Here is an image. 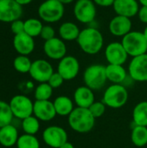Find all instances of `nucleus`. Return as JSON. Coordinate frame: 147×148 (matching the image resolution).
Listing matches in <instances>:
<instances>
[{
	"label": "nucleus",
	"mask_w": 147,
	"mask_h": 148,
	"mask_svg": "<svg viewBox=\"0 0 147 148\" xmlns=\"http://www.w3.org/2000/svg\"><path fill=\"white\" fill-rule=\"evenodd\" d=\"M76 42L84 53L88 55H96L103 48L104 38L98 29L88 27L81 30Z\"/></svg>",
	"instance_id": "1"
},
{
	"label": "nucleus",
	"mask_w": 147,
	"mask_h": 148,
	"mask_svg": "<svg viewBox=\"0 0 147 148\" xmlns=\"http://www.w3.org/2000/svg\"><path fill=\"white\" fill-rule=\"evenodd\" d=\"M95 124V118L92 115L88 108H75L68 115V125L80 134L90 132Z\"/></svg>",
	"instance_id": "2"
},
{
	"label": "nucleus",
	"mask_w": 147,
	"mask_h": 148,
	"mask_svg": "<svg viewBox=\"0 0 147 148\" xmlns=\"http://www.w3.org/2000/svg\"><path fill=\"white\" fill-rule=\"evenodd\" d=\"M121 43L128 56L132 57L147 53V39L143 32L132 30L122 37Z\"/></svg>",
	"instance_id": "3"
},
{
	"label": "nucleus",
	"mask_w": 147,
	"mask_h": 148,
	"mask_svg": "<svg viewBox=\"0 0 147 148\" xmlns=\"http://www.w3.org/2000/svg\"><path fill=\"white\" fill-rule=\"evenodd\" d=\"M64 12V4L58 0H45L38 7L39 17L49 23L59 22L63 17Z\"/></svg>",
	"instance_id": "4"
},
{
	"label": "nucleus",
	"mask_w": 147,
	"mask_h": 148,
	"mask_svg": "<svg viewBox=\"0 0 147 148\" xmlns=\"http://www.w3.org/2000/svg\"><path fill=\"white\" fill-rule=\"evenodd\" d=\"M83 81L87 87L92 90L102 88L107 82L106 67L101 64H93L88 66L83 74Z\"/></svg>",
	"instance_id": "5"
},
{
	"label": "nucleus",
	"mask_w": 147,
	"mask_h": 148,
	"mask_svg": "<svg viewBox=\"0 0 147 148\" xmlns=\"http://www.w3.org/2000/svg\"><path fill=\"white\" fill-rule=\"evenodd\" d=\"M127 89L121 84H113L106 89L102 101L107 107L117 109L124 107L127 102Z\"/></svg>",
	"instance_id": "6"
},
{
	"label": "nucleus",
	"mask_w": 147,
	"mask_h": 148,
	"mask_svg": "<svg viewBox=\"0 0 147 148\" xmlns=\"http://www.w3.org/2000/svg\"><path fill=\"white\" fill-rule=\"evenodd\" d=\"M73 11L78 22L88 24L94 22L96 17V4L93 0H76Z\"/></svg>",
	"instance_id": "7"
},
{
	"label": "nucleus",
	"mask_w": 147,
	"mask_h": 148,
	"mask_svg": "<svg viewBox=\"0 0 147 148\" xmlns=\"http://www.w3.org/2000/svg\"><path fill=\"white\" fill-rule=\"evenodd\" d=\"M10 106L14 117L22 121L29 116H31L33 114L34 103L25 95H18L14 96L10 102Z\"/></svg>",
	"instance_id": "8"
},
{
	"label": "nucleus",
	"mask_w": 147,
	"mask_h": 148,
	"mask_svg": "<svg viewBox=\"0 0 147 148\" xmlns=\"http://www.w3.org/2000/svg\"><path fill=\"white\" fill-rule=\"evenodd\" d=\"M23 6L15 0H0V22L12 23L21 18Z\"/></svg>",
	"instance_id": "9"
},
{
	"label": "nucleus",
	"mask_w": 147,
	"mask_h": 148,
	"mask_svg": "<svg viewBox=\"0 0 147 148\" xmlns=\"http://www.w3.org/2000/svg\"><path fill=\"white\" fill-rule=\"evenodd\" d=\"M42 139L46 145L52 148H59L68 141V134L61 127L50 126L42 134Z\"/></svg>",
	"instance_id": "10"
},
{
	"label": "nucleus",
	"mask_w": 147,
	"mask_h": 148,
	"mask_svg": "<svg viewBox=\"0 0 147 148\" xmlns=\"http://www.w3.org/2000/svg\"><path fill=\"white\" fill-rule=\"evenodd\" d=\"M80 71V63L76 57L66 56L60 60L57 67V72L62 76L64 81L75 79Z\"/></svg>",
	"instance_id": "11"
},
{
	"label": "nucleus",
	"mask_w": 147,
	"mask_h": 148,
	"mask_svg": "<svg viewBox=\"0 0 147 148\" xmlns=\"http://www.w3.org/2000/svg\"><path fill=\"white\" fill-rule=\"evenodd\" d=\"M53 73V67L48 61L44 59H37L32 62V65L29 74L30 75L32 79L40 83H42L48 82Z\"/></svg>",
	"instance_id": "12"
},
{
	"label": "nucleus",
	"mask_w": 147,
	"mask_h": 148,
	"mask_svg": "<svg viewBox=\"0 0 147 148\" xmlns=\"http://www.w3.org/2000/svg\"><path fill=\"white\" fill-rule=\"evenodd\" d=\"M128 73L133 81L147 82V53L133 57L128 66Z\"/></svg>",
	"instance_id": "13"
},
{
	"label": "nucleus",
	"mask_w": 147,
	"mask_h": 148,
	"mask_svg": "<svg viewBox=\"0 0 147 148\" xmlns=\"http://www.w3.org/2000/svg\"><path fill=\"white\" fill-rule=\"evenodd\" d=\"M105 56L108 64L123 65L129 56L121 42H113L106 47Z\"/></svg>",
	"instance_id": "14"
},
{
	"label": "nucleus",
	"mask_w": 147,
	"mask_h": 148,
	"mask_svg": "<svg viewBox=\"0 0 147 148\" xmlns=\"http://www.w3.org/2000/svg\"><path fill=\"white\" fill-rule=\"evenodd\" d=\"M45 55L52 60H62L67 54V47L64 41L59 37H54L45 41L43 44Z\"/></svg>",
	"instance_id": "15"
},
{
	"label": "nucleus",
	"mask_w": 147,
	"mask_h": 148,
	"mask_svg": "<svg viewBox=\"0 0 147 148\" xmlns=\"http://www.w3.org/2000/svg\"><path fill=\"white\" fill-rule=\"evenodd\" d=\"M133 23L131 18L117 15L109 23L108 29L110 33L117 37H123L132 31Z\"/></svg>",
	"instance_id": "16"
},
{
	"label": "nucleus",
	"mask_w": 147,
	"mask_h": 148,
	"mask_svg": "<svg viewBox=\"0 0 147 148\" xmlns=\"http://www.w3.org/2000/svg\"><path fill=\"white\" fill-rule=\"evenodd\" d=\"M33 114L38 120L42 121H49L53 120L56 115L54 103L49 100L36 101L34 102Z\"/></svg>",
	"instance_id": "17"
},
{
	"label": "nucleus",
	"mask_w": 147,
	"mask_h": 148,
	"mask_svg": "<svg viewBox=\"0 0 147 148\" xmlns=\"http://www.w3.org/2000/svg\"><path fill=\"white\" fill-rule=\"evenodd\" d=\"M113 8L117 15L132 18L138 15L140 7L138 0H115Z\"/></svg>",
	"instance_id": "18"
},
{
	"label": "nucleus",
	"mask_w": 147,
	"mask_h": 148,
	"mask_svg": "<svg viewBox=\"0 0 147 148\" xmlns=\"http://www.w3.org/2000/svg\"><path fill=\"white\" fill-rule=\"evenodd\" d=\"M13 46L15 50L23 56H28L34 51L35 41L34 38L25 32L15 35L13 38Z\"/></svg>",
	"instance_id": "19"
},
{
	"label": "nucleus",
	"mask_w": 147,
	"mask_h": 148,
	"mask_svg": "<svg viewBox=\"0 0 147 148\" xmlns=\"http://www.w3.org/2000/svg\"><path fill=\"white\" fill-rule=\"evenodd\" d=\"M74 101L77 107L88 108L95 101L93 90L87 86L77 88L74 93Z\"/></svg>",
	"instance_id": "20"
},
{
	"label": "nucleus",
	"mask_w": 147,
	"mask_h": 148,
	"mask_svg": "<svg viewBox=\"0 0 147 148\" xmlns=\"http://www.w3.org/2000/svg\"><path fill=\"white\" fill-rule=\"evenodd\" d=\"M106 74L107 81L113 84H121L127 75V72L123 65L116 64H108L106 66Z\"/></svg>",
	"instance_id": "21"
},
{
	"label": "nucleus",
	"mask_w": 147,
	"mask_h": 148,
	"mask_svg": "<svg viewBox=\"0 0 147 148\" xmlns=\"http://www.w3.org/2000/svg\"><path fill=\"white\" fill-rule=\"evenodd\" d=\"M17 129L11 124L0 128V144L5 147H10L16 144L18 140Z\"/></svg>",
	"instance_id": "22"
},
{
	"label": "nucleus",
	"mask_w": 147,
	"mask_h": 148,
	"mask_svg": "<svg viewBox=\"0 0 147 148\" xmlns=\"http://www.w3.org/2000/svg\"><path fill=\"white\" fill-rule=\"evenodd\" d=\"M79 27L72 22H65L61 24L58 29L60 38L63 41H75L77 40L80 35Z\"/></svg>",
	"instance_id": "23"
},
{
	"label": "nucleus",
	"mask_w": 147,
	"mask_h": 148,
	"mask_svg": "<svg viewBox=\"0 0 147 148\" xmlns=\"http://www.w3.org/2000/svg\"><path fill=\"white\" fill-rule=\"evenodd\" d=\"M53 103L56 114L60 116H68L75 109L72 100L68 96H58Z\"/></svg>",
	"instance_id": "24"
},
{
	"label": "nucleus",
	"mask_w": 147,
	"mask_h": 148,
	"mask_svg": "<svg viewBox=\"0 0 147 148\" xmlns=\"http://www.w3.org/2000/svg\"><path fill=\"white\" fill-rule=\"evenodd\" d=\"M133 120L135 126L147 127V101L139 102L133 108Z\"/></svg>",
	"instance_id": "25"
},
{
	"label": "nucleus",
	"mask_w": 147,
	"mask_h": 148,
	"mask_svg": "<svg viewBox=\"0 0 147 148\" xmlns=\"http://www.w3.org/2000/svg\"><path fill=\"white\" fill-rule=\"evenodd\" d=\"M131 140L133 144L138 147L147 145V127L135 126L132 130Z\"/></svg>",
	"instance_id": "26"
},
{
	"label": "nucleus",
	"mask_w": 147,
	"mask_h": 148,
	"mask_svg": "<svg viewBox=\"0 0 147 148\" xmlns=\"http://www.w3.org/2000/svg\"><path fill=\"white\" fill-rule=\"evenodd\" d=\"M42 27V21L37 18H29L24 21V32L33 38L40 36Z\"/></svg>",
	"instance_id": "27"
},
{
	"label": "nucleus",
	"mask_w": 147,
	"mask_h": 148,
	"mask_svg": "<svg viewBox=\"0 0 147 148\" xmlns=\"http://www.w3.org/2000/svg\"><path fill=\"white\" fill-rule=\"evenodd\" d=\"M22 127L25 134L34 135L40 129L39 120L36 116H29L22 121Z\"/></svg>",
	"instance_id": "28"
},
{
	"label": "nucleus",
	"mask_w": 147,
	"mask_h": 148,
	"mask_svg": "<svg viewBox=\"0 0 147 148\" xmlns=\"http://www.w3.org/2000/svg\"><path fill=\"white\" fill-rule=\"evenodd\" d=\"M31 65H32V62L30 61V59L27 56H23V55L17 56L13 62L14 69L17 72L22 74L29 73Z\"/></svg>",
	"instance_id": "29"
},
{
	"label": "nucleus",
	"mask_w": 147,
	"mask_h": 148,
	"mask_svg": "<svg viewBox=\"0 0 147 148\" xmlns=\"http://www.w3.org/2000/svg\"><path fill=\"white\" fill-rule=\"evenodd\" d=\"M13 113L10 104L0 101V127L10 125L13 120Z\"/></svg>",
	"instance_id": "30"
},
{
	"label": "nucleus",
	"mask_w": 147,
	"mask_h": 148,
	"mask_svg": "<svg viewBox=\"0 0 147 148\" xmlns=\"http://www.w3.org/2000/svg\"><path fill=\"white\" fill-rule=\"evenodd\" d=\"M16 147L17 148H40V143L35 135L25 134L19 136Z\"/></svg>",
	"instance_id": "31"
},
{
	"label": "nucleus",
	"mask_w": 147,
	"mask_h": 148,
	"mask_svg": "<svg viewBox=\"0 0 147 148\" xmlns=\"http://www.w3.org/2000/svg\"><path fill=\"white\" fill-rule=\"evenodd\" d=\"M53 94V88L48 82L40 83L35 91V98L36 101H48Z\"/></svg>",
	"instance_id": "32"
},
{
	"label": "nucleus",
	"mask_w": 147,
	"mask_h": 148,
	"mask_svg": "<svg viewBox=\"0 0 147 148\" xmlns=\"http://www.w3.org/2000/svg\"><path fill=\"white\" fill-rule=\"evenodd\" d=\"M106 104L103 101H94L89 108V111L92 115L96 119L101 117L106 112Z\"/></svg>",
	"instance_id": "33"
},
{
	"label": "nucleus",
	"mask_w": 147,
	"mask_h": 148,
	"mask_svg": "<svg viewBox=\"0 0 147 148\" xmlns=\"http://www.w3.org/2000/svg\"><path fill=\"white\" fill-rule=\"evenodd\" d=\"M63 82H64V79L58 72H54L53 75L50 76L49 80L48 81V83L50 85V87L53 89L60 88L63 84Z\"/></svg>",
	"instance_id": "34"
},
{
	"label": "nucleus",
	"mask_w": 147,
	"mask_h": 148,
	"mask_svg": "<svg viewBox=\"0 0 147 148\" xmlns=\"http://www.w3.org/2000/svg\"><path fill=\"white\" fill-rule=\"evenodd\" d=\"M40 36L44 40L48 41L50 40L54 37H55V30L51 25H43Z\"/></svg>",
	"instance_id": "35"
},
{
	"label": "nucleus",
	"mask_w": 147,
	"mask_h": 148,
	"mask_svg": "<svg viewBox=\"0 0 147 148\" xmlns=\"http://www.w3.org/2000/svg\"><path fill=\"white\" fill-rule=\"evenodd\" d=\"M10 30L14 35L24 32V21L18 19L10 23Z\"/></svg>",
	"instance_id": "36"
},
{
	"label": "nucleus",
	"mask_w": 147,
	"mask_h": 148,
	"mask_svg": "<svg viewBox=\"0 0 147 148\" xmlns=\"http://www.w3.org/2000/svg\"><path fill=\"white\" fill-rule=\"evenodd\" d=\"M138 16L140 22L147 24V6H141L139 8Z\"/></svg>",
	"instance_id": "37"
},
{
	"label": "nucleus",
	"mask_w": 147,
	"mask_h": 148,
	"mask_svg": "<svg viewBox=\"0 0 147 148\" xmlns=\"http://www.w3.org/2000/svg\"><path fill=\"white\" fill-rule=\"evenodd\" d=\"M94 3L101 7H110L113 5L115 0H93Z\"/></svg>",
	"instance_id": "38"
},
{
	"label": "nucleus",
	"mask_w": 147,
	"mask_h": 148,
	"mask_svg": "<svg viewBox=\"0 0 147 148\" xmlns=\"http://www.w3.org/2000/svg\"><path fill=\"white\" fill-rule=\"evenodd\" d=\"M16 2H17L19 4H21L22 6H24V5H27L29 3H30L33 0H15Z\"/></svg>",
	"instance_id": "39"
},
{
	"label": "nucleus",
	"mask_w": 147,
	"mask_h": 148,
	"mask_svg": "<svg viewBox=\"0 0 147 148\" xmlns=\"http://www.w3.org/2000/svg\"><path fill=\"white\" fill-rule=\"evenodd\" d=\"M59 148H75V147H74V146H73V144H72V143H70V142L67 141V142H65L62 146H61Z\"/></svg>",
	"instance_id": "40"
},
{
	"label": "nucleus",
	"mask_w": 147,
	"mask_h": 148,
	"mask_svg": "<svg viewBox=\"0 0 147 148\" xmlns=\"http://www.w3.org/2000/svg\"><path fill=\"white\" fill-rule=\"evenodd\" d=\"M58 1H60L62 4H68V3H73L75 0H58Z\"/></svg>",
	"instance_id": "41"
},
{
	"label": "nucleus",
	"mask_w": 147,
	"mask_h": 148,
	"mask_svg": "<svg viewBox=\"0 0 147 148\" xmlns=\"http://www.w3.org/2000/svg\"><path fill=\"white\" fill-rule=\"evenodd\" d=\"M141 6H147V0H138Z\"/></svg>",
	"instance_id": "42"
},
{
	"label": "nucleus",
	"mask_w": 147,
	"mask_h": 148,
	"mask_svg": "<svg viewBox=\"0 0 147 148\" xmlns=\"http://www.w3.org/2000/svg\"><path fill=\"white\" fill-rule=\"evenodd\" d=\"M143 33H144V35H145V36H146V38L147 39V26L145 28V29H144V31H143Z\"/></svg>",
	"instance_id": "43"
},
{
	"label": "nucleus",
	"mask_w": 147,
	"mask_h": 148,
	"mask_svg": "<svg viewBox=\"0 0 147 148\" xmlns=\"http://www.w3.org/2000/svg\"><path fill=\"white\" fill-rule=\"evenodd\" d=\"M0 128H1V127H0Z\"/></svg>",
	"instance_id": "44"
}]
</instances>
